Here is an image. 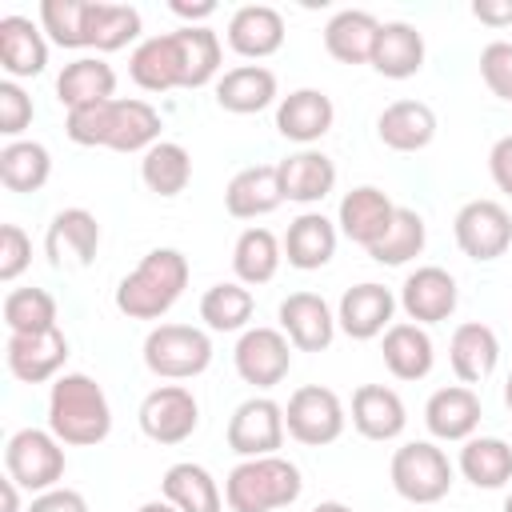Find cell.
Returning a JSON list of instances; mask_svg holds the SVG:
<instances>
[{
  "instance_id": "6da1fadb",
  "label": "cell",
  "mask_w": 512,
  "mask_h": 512,
  "mask_svg": "<svg viewBox=\"0 0 512 512\" xmlns=\"http://www.w3.org/2000/svg\"><path fill=\"white\" fill-rule=\"evenodd\" d=\"M48 432L68 448H92L112 432V404L84 372H64L48 388Z\"/></svg>"
},
{
  "instance_id": "7a4b0ae2",
  "label": "cell",
  "mask_w": 512,
  "mask_h": 512,
  "mask_svg": "<svg viewBox=\"0 0 512 512\" xmlns=\"http://www.w3.org/2000/svg\"><path fill=\"white\" fill-rule=\"evenodd\" d=\"M188 288V256L176 248H152L120 284L116 308L128 320H160Z\"/></svg>"
},
{
  "instance_id": "3957f363",
  "label": "cell",
  "mask_w": 512,
  "mask_h": 512,
  "mask_svg": "<svg viewBox=\"0 0 512 512\" xmlns=\"http://www.w3.org/2000/svg\"><path fill=\"white\" fill-rule=\"evenodd\" d=\"M304 480L300 468L284 456H256L240 460L224 480V500L232 512H276L296 504Z\"/></svg>"
},
{
  "instance_id": "277c9868",
  "label": "cell",
  "mask_w": 512,
  "mask_h": 512,
  "mask_svg": "<svg viewBox=\"0 0 512 512\" xmlns=\"http://www.w3.org/2000/svg\"><path fill=\"white\" fill-rule=\"evenodd\" d=\"M212 364V340L192 324H156L144 336V368L160 380H192Z\"/></svg>"
},
{
  "instance_id": "5b68a950",
  "label": "cell",
  "mask_w": 512,
  "mask_h": 512,
  "mask_svg": "<svg viewBox=\"0 0 512 512\" xmlns=\"http://www.w3.org/2000/svg\"><path fill=\"white\" fill-rule=\"evenodd\" d=\"M388 476H392L396 496H404L408 504H436L452 488V464H448L444 448H436L432 440H408V444H400L392 452Z\"/></svg>"
},
{
  "instance_id": "8992f818",
  "label": "cell",
  "mask_w": 512,
  "mask_h": 512,
  "mask_svg": "<svg viewBox=\"0 0 512 512\" xmlns=\"http://www.w3.org/2000/svg\"><path fill=\"white\" fill-rule=\"evenodd\" d=\"M4 468L20 488L40 496L64 476V444L44 428H20L4 444Z\"/></svg>"
},
{
  "instance_id": "52a82bcc",
  "label": "cell",
  "mask_w": 512,
  "mask_h": 512,
  "mask_svg": "<svg viewBox=\"0 0 512 512\" xmlns=\"http://www.w3.org/2000/svg\"><path fill=\"white\" fill-rule=\"evenodd\" d=\"M344 404L332 388L324 384H304L288 396V408H284V428L296 444H308V448H324L332 440H340L344 432Z\"/></svg>"
},
{
  "instance_id": "ba28073f",
  "label": "cell",
  "mask_w": 512,
  "mask_h": 512,
  "mask_svg": "<svg viewBox=\"0 0 512 512\" xmlns=\"http://www.w3.org/2000/svg\"><path fill=\"white\" fill-rule=\"evenodd\" d=\"M452 236L468 260L488 264L512 248V216L500 200H468L452 220Z\"/></svg>"
},
{
  "instance_id": "9c48e42d",
  "label": "cell",
  "mask_w": 512,
  "mask_h": 512,
  "mask_svg": "<svg viewBox=\"0 0 512 512\" xmlns=\"http://www.w3.org/2000/svg\"><path fill=\"white\" fill-rule=\"evenodd\" d=\"M200 424V404L184 384H160L140 400V432L152 444H184Z\"/></svg>"
},
{
  "instance_id": "30bf717a",
  "label": "cell",
  "mask_w": 512,
  "mask_h": 512,
  "mask_svg": "<svg viewBox=\"0 0 512 512\" xmlns=\"http://www.w3.org/2000/svg\"><path fill=\"white\" fill-rule=\"evenodd\" d=\"M236 376L252 388H276L292 368V344L280 328H244L232 352Z\"/></svg>"
},
{
  "instance_id": "8fae6325",
  "label": "cell",
  "mask_w": 512,
  "mask_h": 512,
  "mask_svg": "<svg viewBox=\"0 0 512 512\" xmlns=\"http://www.w3.org/2000/svg\"><path fill=\"white\" fill-rule=\"evenodd\" d=\"M284 408L268 396H252L244 404H236L232 420H228V448L244 460L256 456H276V448L284 444Z\"/></svg>"
},
{
  "instance_id": "7c38bea8",
  "label": "cell",
  "mask_w": 512,
  "mask_h": 512,
  "mask_svg": "<svg viewBox=\"0 0 512 512\" xmlns=\"http://www.w3.org/2000/svg\"><path fill=\"white\" fill-rule=\"evenodd\" d=\"M4 360H8V372L20 380V384H44V380H56L64 360H68V336L60 328H48V332H8V344H4Z\"/></svg>"
},
{
  "instance_id": "4fadbf2b",
  "label": "cell",
  "mask_w": 512,
  "mask_h": 512,
  "mask_svg": "<svg viewBox=\"0 0 512 512\" xmlns=\"http://www.w3.org/2000/svg\"><path fill=\"white\" fill-rule=\"evenodd\" d=\"M100 248V220L88 208H64L44 232V252L52 268H88Z\"/></svg>"
},
{
  "instance_id": "5bb4252c",
  "label": "cell",
  "mask_w": 512,
  "mask_h": 512,
  "mask_svg": "<svg viewBox=\"0 0 512 512\" xmlns=\"http://www.w3.org/2000/svg\"><path fill=\"white\" fill-rule=\"evenodd\" d=\"M456 276L440 264H420L416 272L404 276V288H400V308L408 312L412 324H440L456 312Z\"/></svg>"
},
{
  "instance_id": "9a60e30c",
  "label": "cell",
  "mask_w": 512,
  "mask_h": 512,
  "mask_svg": "<svg viewBox=\"0 0 512 512\" xmlns=\"http://www.w3.org/2000/svg\"><path fill=\"white\" fill-rule=\"evenodd\" d=\"M392 312H396V296L392 288L376 284V280H364L356 288H348L340 296V308H336V328L352 340H376L392 328Z\"/></svg>"
},
{
  "instance_id": "2e32d148",
  "label": "cell",
  "mask_w": 512,
  "mask_h": 512,
  "mask_svg": "<svg viewBox=\"0 0 512 512\" xmlns=\"http://www.w3.org/2000/svg\"><path fill=\"white\" fill-rule=\"evenodd\" d=\"M392 216H396L392 196H388L384 188H376V184H360V188L344 192V200H340V208H336V228H340L352 244H360V248L368 252V248L388 232Z\"/></svg>"
},
{
  "instance_id": "e0dca14e",
  "label": "cell",
  "mask_w": 512,
  "mask_h": 512,
  "mask_svg": "<svg viewBox=\"0 0 512 512\" xmlns=\"http://www.w3.org/2000/svg\"><path fill=\"white\" fill-rule=\"evenodd\" d=\"M280 332L300 352H324L336 336V312L316 292H292L280 300Z\"/></svg>"
},
{
  "instance_id": "ac0fdd59",
  "label": "cell",
  "mask_w": 512,
  "mask_h": 512,
  "mask_svg": "<svg viewBox=\"0 0 512 512\" xmlns=\"http://www.w3.org/2000/svg\"><path fill=\"white\" fill-rule=\"evenodd\" d=\"M332 120H336L332 96L320 88H296L276 104V132L292 144H316L320 136L332 132Z\"/></svg>"
},
{
  "instance_id": "d6986e66",
  "label": "cell",
  "mask_w": 512,
  "mask_h": 512,
  "mask_svg": "<svg viewBox=\"0 0 512 512\" xmlns=\"http://www.w3.org/2000/svg\"><path fill=\"white\" fill-rule=\"evenodd\" d=\"M480 396L468 384H448L436 388L424 404V424L436 440H472V432L480 428Z\"/></svg>"
},
{
  "instance_id": "ffe728a7",
  "label": "cell",
  "mask_w": 512,
  "mask_h": 512,
  "mask_svg": "<svg viewBox=\"0 0 512 512\" xmlns=\"http://www.w3.org/2000/svg\"><path fill=\"white\" fill-rule=\"evenodd\" d=\"M228 48L244 60H264L284 48V16L272 4H244L228 20Z\"/></svg>"
},
{
  "instance_id": "44dd1931",
  "label": "cell",
  "mask_w": 512,
  "mask_h": 512,
  "mask_svg": "<svg viewBox=\"0 0 512 512\" xmlns=\"http://www.w3.org/2000/svg\"><path fill=\"white\" fill-rule=\"evenodd\" d=\"M0 68L8 80H32L48 68L44 28L28 16H0Z\"/></svg>"
},
{
  "instance_id": "7402d4cb",
  "label": "cell",
  "mask_w": 512,
  "mask_h": 512,
  "mask_svg": "<svg viewBox=\"0 0 512 512\" xmlns=\"http://www.w3.org/2000/svg\"><path fill=\"white\" fill-rule=\"evenodd\" d=\"M284 204V192H280V172L276 164H252V168H240L228 188H224V208L228 216L236 220H256V216H268Z\"/></svg>"
},
{
  "instance_id": "603a6c76",
  "label": "cell",
  "mask_w": 512,
  "mask_h": 512,
  "mask_svg": "<svg viewBox=\"0 0 512 512\" xmlns=\"http://www.w3.org/2000/svg\"><path fill=\"white\" fill-rule=\"evenodd\" d=\"M276 172H280V192L292 204H320L336 188V164L316 148H300L284 156Z\"/></svg>"
},
{
  "instance_id": "cb8c5ba5",
  "label": "cell",
  "mask_w": 512,
  "mask_h": 512,
  "mask_svg": "<svg viewBox=\"0 0 512 512\" xmlns=\"http://www.w3.org/2000/svg\"><path fill=\"white\" fill-rule=\"evenodd\" d=\"M448 360H452L456 380L472 388V384H480V380H488L496 372V364H500V340H496V332L488 324L468 320V324H460L452 332Z\"/></svg>"
},
{
  "instance_id": "d4e9b609",
  "label": "cell",
  "mask_w": 512,
  "mask_h": 512,
  "mask_svg": "<svg viewBox=\"0 0 512 512\" xmlns=\"http://www.w3.org/2000/svg\"><path fill=\"white\" fill-rule=\"evenodd\" d=\"M376 136L392 152H420L436 136V112L424 100H396L376 116Z\"/></svg>"
},
{
  "instance_id": "484cf974",
  "label": "cell",
  "mask_w": 512,
  "mask_h": 512,
  "mask_svg": "<svg viewBox=\"0 0 512 512\" xmlns=\"http://www.w3.org/2000/svg\"><path fill=\"white\" fill-rule=\"evenodd\" d=\"M340 228L324 212H300L284 232V260L300 272H316L336 256Z\"/></svg>"
},
{
  "instance_id": "4316f807",
  "label": "cell",
  "mask_w": 512,
  "mask_h": 512,
  "mask_svg": "<svg viewBox=\"0 0 512 512\" xmlns=\"http://www.w3.org/2000/svg\"><path fill=\"white\" fill-rule=\"evenodd\" d=\"M408 424L404 400L384 384H360L352 392V428L364 440H396Z\"/></svg>"
},
{
  "instance_id": "83f0119b",
  "label": "cell",
  "mask_w": 512,
  "mask_h": 512,
  "mask_svg": "<svg viewBox=\"0 0 512 512\" xmlns=\"http://www.w3.org/2000/svg\"><path fill=\"white\" fill-rule=\"evenodd\" d=\"M384 368L396 376V380H424L436 364V348H432V336L424 324H412V320H400L384 332Z\"/></svg>"
},
{
  "instance_id": "f1b7e54d",
  "label": "cell",
  "mask_w": 512,
  "mask_h": 512,
  "mask_svg": "<svg viewBox=\"0 0 512 512\" xmlns=\"http://www.w3.org/2000/svg\"><path fill=\"white\" fill-rule=\"evenodd\" d=\"M272 100H276V72L264 64H240L216 80V104L232 116L264 112Z\"/></svg>"
},
{
  "instance_id": "f546056e",
  "label": "cell",
  "mask_w": 512,
  "mask_h": 512,
  "mask_svg": "<svg viewBox=\"0 0 512 512\" xmlns=\"http://www.w3.org/2000/svg\"><path fill=\"white\" fill-rule=\"evenodd\" d=\"M376 36H380V20L364 8H344L324 24V48L340 64H372Z\"/></svg>"
},
{
  "instance_id": "4dcf8cb0",
  "label": "cell",
  "mask_w": 512,
  "mask_h": 512,
  "mask_svg": "<svg viewBox=\"0 0 512 512\" xmlns=\"http://www.w3.org/2000/svg\"><path fill=\"white\" fill-rule=\"evenodd\" d=\"M372 68L388 80H408L424 68V36L408 20H388L380 24L376 48H372Z\"/></svg>"
},
{
  "instance_id": "1f68e13d",
  "label": "cell",
  "mask_w": 512,
  "mask_h": 512,
  "mask_svg": "<svg viewBox=\"0 0 512 512\" xmlns=\"http://www.w3.org/2000/svg\"><path fill=\"white\" fill-rule=\"evenodd\" d=\"M116 72L112 64H104L100 56H80L72 64H64V72L56 76V100L72 112L84 104H104L116 100Z\"/></svg>"
},
{
  "instance_id": "d6a6232c",
  "label": "cell",
  "mask_w": 512,
  "mask_h": 512,
  "mask_svg": "<svg viewBox=\"0 0 512 512\" xmlns=\"http://www.w3.org/2000/svg\"><path fill=\"white\" fill-rule=\"evenodd\" d=\"M180 60V88H204L220 72V36L204 24H184L172 32Z\"/></svg>"
},
{
  "instance_id": "836d02e7",
  "label": "cell",
  "mask_w": 512,
  "mask_h": 512,
  "mask_svg": "<svg viewBox=\"0 0 512 512\" xmlns=\"http://www.w3.org/2000/svg\"><path fill=\"white\" fill-rule=\"evenodd\" d=\"M160 112L148 100H112L108 116V144L112 152H148L160 144Z\"/></svg>"
},
{
  "instance_id": "e575fe53",
  "label": "cell",
  "mask_w": 512,
  "mask_h": 512,
  "mask_svg": "<svg viewBox=\"0 0 512 512\" xmlns=\"http://www.w3.org/2000/svg\"><path fill=\"white\" fill-rule=\"evenodd\" d=\"M160 492L168 504H176L180 512H220L224 508V496H220V484L212 480V472L204 464H192V460H180L164 472L160 480Z\"/></svg>"
},
{
  "instance_id": "d590c367",
  "label": "cell",
  "mask_w": 512,
  "mask_h": 512,
  "mask_svg": "<svg viewBox=\"0 0 512 512\" xmlns=\"http://www.w3.org/2000/svg\"><path fill=\"white\" fill-rule=\"evenodd\" d=\"M284 260V244L268 232V228H244L236 236V248H232V272L244 288H256V284H268L276 276Z\"/></svg>"
},
{
  "instance_id": "8d00e7d4",
  "label": "cell",
  "mask_w": 512,
  "mask_h": 512,
  "mask_svg": "<svg viewBox=\"0 0 512 512\" xmlns=\"http://www.w3.org/2000/svg\"><path fill=\"white\" fill-rule=\"evenodd\" d=\"M128 76L144 92H172V88H180V60H176L172 32L140 40L136 52H132V60H128Z\"/></svg>"
},
{
  "instance_id": "74e56055",
  "label": "cell",
  "mask_w": 512,
  "mask_h": 512,
  "mask_svg": "<svg viewBox=\"0 0 512 512\" xmlns=\"http://www.w3.org/2000/svg\"><path fill=\"white\" fill-rule=\"evenodd\" d=\"M460 476L476 488H504L512 480V444L500 436H472L460 448Z\"/></svg>"
},
{
  "instance_id": "f35d334b",
  "label": "cell",
  "mask_w": 512,
  "mask_h": 512,
  "mask_svg": "<svg viewBox=\"0 0 512 512\" xmlns=\"http://www.w3.org/2000/svg\"><path fill=\"white\" fill-rule=\"evenodd\" d=\"M52 176V156L36 140H8L0 148V184L8 192H40Z\"/></svg>"
},
{
  "instance_id": "ab89813d",
  "label": "cell",
  "mask_w": 512,
  "mask_h": 512,
  "mask_svg": "<svg viewBox=\"0 0 512 512\" xmlns=\"http://www.w3.org/2000/svg\"><path fill=\"white\" fill-rule=\"evenodd\" d=\"M140 180L148 184V192L156 196H180L192 180V156L184 144L176 140H160L144 152L140 160Z\"/></svg>"
},
{
  "instance_id": "60d3db41",
  "label": "cell",
  "mask_w": 512,
  "mask_h": 512,
  "mask_svg": "<svg viewBox=\"0 0 512 512\" xmlns=\"http://www.w3.org/2000/svg\"><path fill=\"white\" fill-rule=\"evenodd\" d=\"M252 292L240 284V280H224V284H212L204 296H200V320L212 328V332H240L248 328L252 320Z\"/></svg>"
},
{
  "instance_id": "b9f144b4",
  "label": "cell",
  "mask_w": 512,
  "mask_h": 512,
  "mask_svg": "<svg viewBox=\"0 0 512 512\" xmlns=\"http://www.w3.org/2000/svg\"><path fill=\"white\" fill-rule=\"evenodd\" d=\"M424 240H428V228H424V216L416 208H396L388 232L368 248V256L376 264H408L424 252Z\"/></svg>"
},
{
  "instance_id": "7bdbcfd3",
  "label": "cell",
  "mask_w": 512,
  "mask_h": 512,
  "mask_svg": "<svg viewBox=\"0 0 512 512\" xmlns=\"http://www.w3.org/2000/svg\"><path fill=\"white\" fill-rule=\"evenodd\" d=\"M136 36H140V12L132 4L92 0V12H88V48L116 52V48H124Z\"/></svg>"
},
{
  "instance_id": "ee69618b",
  "label": "cell",
  "mask_w": 512,
  "mask_h": 512,
  "mask_svg": "<svg viewBox=\"0 0 512 512\" xmlns=\"http://www.w3.org/2000/svg\"><path fill=\"white\" fill-rule=\"evenodd\" d=\"M4 324L8 332H48L56 328V300L48 288H12L4 296Z\"/></svg>"
},
{
  "instance_id": "f6af8a7d",
  "label": "cell",
  "mask_w": 512,
  "mask_h": 512,
  "mask_svg": "<svg viewBox=\"0 0 512 512\" xmlns=\"http://www.w3.org/2000/svg\"><path fill=\"white\" fill-rule=\"evenodd\" d=\"M88 12H92V0H44L40 28L60 48H88Z\"/></svg>"
},
{
  "instance_id": "bcb514c9",
  "label": "cell",
  "mask_w": 512,
  "mask_h": 512,
  "mask_svg": "<svg viewBox=\"0 0 512 512\" xmlns=\"http://www.w3.org/2000/svg\"><path fill=\"white\" fill-rule=\"evenodd\" d=\"M108 116H112V100L72 108L68 120H64V132H68V140L80 144V148H104V144H108Z\"/></svg>"
},
{
  "instance_id": "7dc6e473",
  "label": "cell",
  "mask_w": 512,
  "mask_h": 512,
  "mask_svg": "<svg viewBox=\"0 0 512 512\" xmlns=\"http://www.w3.org/2000/svg\"><path fill=\"white\" fill-rule=\"evenodd\" d=\"M480 80L488 84L492 96L512 104V44L508 40H492L480 48Z\"/></svg>"
},
{
  "instance_id": "c3c4849f",
  "label": "cell",
  "mask_w": 512,
  "mask_h": 512,
  "mask_svg": "<svg viewBox=\"0 0 512 512\" xmlns=\"http://www.w3.org/2000/svg\"><path fill=\"white\" fill-rule=\"evenodd\" d=\"M32 116H36L32 96H28L16 80H0V132L16 140V136L32 124Z\"/></svg>"
},
{
  "instance_id": "681fc988",
  "label": "cell",
  "mask_w": 512,
  "mask_h": 512,
  "mask_svg": "<svg viewBox=\"0 0 512 512\" xmlns=\"http://www.w3.org/2000/svg\"><path fill=\"white\" fill-rule=\"evenodd\" d=\"M32 264V240L20 224H0V280L12 284Z\"/></svg>"
},
{
  "instance_id": "f907efd6",
  "label": "cell",
  "mask_w": 512,
  "mask_h": 512,
  "mask_svg": "<svg viewBox=\"0 0 512 512\" xmlns=\"http://www.w3.org/2000/svg\"><path fill=\"white\" fill-rule=\"evenodd\" d=\"M28 512H88V500L72 488H48V492L32 496Z\"/></svg>"
},
{
  "instance_id": "816d5d0a",
  "label": "cell",
  "mask_w": 512,
  "mask_h": 512,
  "mask_svg": "<svg viewBox=\"0 0 512 512\" xmlns=\"http://www.w3.org/2000/svg\"><path fill=\"white\" fill-rule=\"evenodd\" d=\"M488 172H492V184L512 196V136H500L488 152Z\"/></svg>"
},
{
  "instance_id": "f5cc1de1",
  "label": "cell",
  "mask_w": 512,
  "mask_h": 512,
  "mask_svg": "<svg viewBox=\"0 0 512 512\" xmlns=\"http://www.w3.org/2000/svg\"><path fill=\"white\" fill-rule=\"evenodd\" d=\"M472 16L488 28H508L512 24V0H476Z\"/></svg>"
},
{
  "instance_id": "db71d44e",
  "label": "cell",
  "mask_w": 512,
  "mask_h": 512,
  "mask_svg": "<svg viewBox=\"0 0 512 512\" xmlns=\"http://www.w3.org/2000/svg\"><path fill=\"white\" fill-rule=\"evenodd\" d=\"M168 8H172L180 20H192V24H196V20H208V16L216 12V4H212V0H172Z\"/></svg>"
},
{
  "instance_id": "11a10c76",
  "label": "cell",
  "mask_w": 512,
  "mask_h": 512,
  "mask_svg": "<svg viewBox=\"0 0 512 512\" xmlns=\"http://www.w3.org/2000/svg\"><path fill=\"white\" fill-rule=\"evenodd\" d=\"M0 492H4V512H20V484L12 476L0 480Z\"/></svg>"
},
{
  "instance_id": "9f6ffc18",
  "label": "cell",
  "mask_w": 512,
  "mask_h": 512,
  "mask_svg": "<svg viewBox=\"0 0 512 512\" xmlns=\"http://www.w3.org/2000/svg\"><path fill=\"white\" fill-rule=\"evenodd\" d=\"M136 512H180L176 504H168V500H144Z\"/></svg>"
},
{
  "instance_id": "6f0895ef",
  "label": "cell",
  "mask_w": 512,
  "mask_h": 512,
  "mask_svg": "<svg viewBox=\"0 0 512 512\" xmlns=\"http://www.w3.org/2000/svg\"><path fill=\"white\" fill-rule=\"evenodd\" d=\"M312 512H352V508H348V504H340V500H320Z\"/></svg>"
},
{
  "instance_id": "680465c9",
  "label": "cell",
  "mask_w": 512,
  "mask_h": 512,
  "mask_svg": "<svg viewBox=\"0 0 512 512\" xmlns=\"http://www.w3.org/2000/svg\"><path fill=\"white\" fill-rule=\"evenodd\" d=\"M504 404H508V412H512V372H508V380H504Z\"/></svg>"
},
{
  "instance_id": "91938a15",
  "label": "cell",
  "mask_w": 512,
  "mask_h": 512,
  "mask_svg": "<svg viewBox=\"0 0 512 512\" xmlns=\"http://www.w3.org/2000/svg\"><path fill=\"white\" fill-rule=\"evenodd\" d=\"M504 512H512V492H508V500H504Z\"/></svg>"
}]
</instances>
